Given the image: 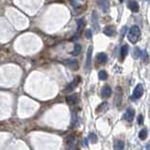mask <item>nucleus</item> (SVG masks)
Masks as SVG:
<instances>
[{
  "instance_id": "nucleus-4",
  "label": "nucleus",
  "mask_w": 150,
  "mask_h": 150,
  "mask_svg": "<svg viewBox=\"0 0 150 150\" xmlns=\"http://www.w3.org/2000/svg\"><path fill=\"white\" fill-rule=\"evenodd\" d=\"M134 116H135V110L132 108H128L126 111L125 115H124V118H125V120H127V122H132L134 119Z\"/></svg>"
},
{
  "instance_id": "nucleus-1",
  "label": "nucleus",
  "mask_w": 150,
  "mask_h": 150,
  "mask_svg": "<svg viewBox=\"0 0 150 150\" xmlns=\"http://www.w3.org/2000/svg\"><path fill=\"white\" fill-rule=\"evenodd\" d=\"M141 38V30L137 25H132L127 31V39L131 44H136Z\"/></svg>"
},
{
  "instance_id": "nucleus-26",
  "label": "nucleus",
  "mask_w": 150,
  "mask_h": 150,
  "mask_svg": "<svg viewBox=\"0 0 150 150\" xmlns=\"http://www.w3.org/2000/svg\"><path fill=\"white\" fill-rule=\"evenodd\" d=\"M144 122V116L143 115H139V117H138V123L140 124V125H142Z\"/></svg>"
},
{
  "instance_id": "nucleus-20",
  "label": "nucleus",
  "mask_w": 150,
  "mask_h": 150,
  "mask_svg": "<svg viewBox=\"0 0 150 150\" xmlns=\"http://www.w3.org/2000/svg\"><path fill=\"white\" fill-rule=\"evenodd\" d=\"M83 25H84L83 19H79L78 21V30H76V32H78V35H79V34H80V31H81V29H82Z\"/></svg>"
},
{
  "instance_id": "nucleus-14",
  "label": "nucleus",
  "mask_w": 150,
  "mask_h": 150,
  "mask_svg": "<svg viewBox=\"0 0 150 150\" xmlns=\"http://www.w3.org/2000/svg\"><path fill=\"white\" fill-rule=\"evenodd\" d=\"M76 99H78V97H76V95L68 96L66 97V103H67L68 105H74L75 103L76 102Z\"/></svg>"
},
{
  "instance_id": "nucleus-9",
  "label": "nucleus",
  "mask_w": 150,
  "mask_h": 150,
  "mask_svg": "<svg viewBox=\"0 0 150 150\" xmlns=\"http://www.w3.org/2000/svg\"><path fill=\"white\" fill-rule=\"evenodd\" d=\"M66 150H78V147L75 144V137L71 136L67 141V149Z\"/></svg>"
},
{
  "instance_id": "nucleus-5",
  "label": "nucleus",
  "mask_w": 150,
  "mask_h": 150,
  "mask_svg": "<svg viewBox=\"0 0 150 150\" xmlns=\"http://www.w3.org/2000/svg\"><path fill=\"white\" fill-rule=\"evenodd\" d=\"M92 54H93V46L90 45L88 51H87V59H86V69L89 71L90 68H91V64H92Z\"/></svg>"
},
{
  "instance_id": "nucleus-19",
  "label": "nucleus",
  "mask_w": 150,
  "mask_h": 150,
  "mask_svg": "<svg viewBox=\"0 0 150 150\" xmlns=\"http://www.w3.org/2000/svg\"><path fill=\"white\" fill-rule=\"evenodd\" d=\"M146 137H147V130L145 129V128H144V129H142V130L140 131L139 138L141 140H145V139H146Z\"/></svg>"
},
{
  "instance_id": "nucleus-15",
  "label": "nucleus",
  "mask_w": 150,
  "mask_h": 150,
  "mask_svg": "<svg viewBox=\"0 0 150 150\" xmlns=\"http://www.w3.org/2000/svg\"><path fill=\"white\" fill-rule=\"evenodd\" d=\"M97 61L100 63H106L107 61H108V57H107V55L105 53H100L97 56Z\"/></svg>"
},
{
  "instance_id": "nucleus-10",
  "label": "nucleus",
  "mask_w": 150,
  "mask_h": 150,
  "mask_svg": "<svg viewBox=\"0 0 150 150\" xmlns=\"http://www.w3.org/2000/svg\"><path fill=\"white\" fill-rule=\"evenodd\" d=\"M127 7L129 8L133 12H138L139 11V8H140L138 3H137L136 1H133V0H130V1H128Z\"/></svg>"
},
{
  "instance_id": "nucleus-6",
  "label": "nucleus",
  "mask_w": 150,
  "mask_h": 150,
  "mask_svg": "<svg viewBox=\"0 0 150 150\" xmlns=\"http://www.w3.org/2000/svg\"><path fill=\"white\" fill-rule=\"evenodd\" d=\"M92 23H93V28L96 31L99 30V23H98V16L96 11H93L92 13Z\"/></svg>"
},
{
  "instance_id": "nucleus-18",
  "label": "nucleus",
  "mask_w": 150,
  "mask_h": 150,
  "mask_svg": "<svg viewBox=\"0 0 150 150\" xmlns=\"http://www.w3.org/2000/svg\"><path fill=\"white\" fill-rule=\"evenodd\" d=\"M98 78H99L100 80H106L107 79H108V74H107L106 71L102 70L98 73Z\"/></svg>"
},
{
  "instance_id": "nucleus-13",
  "label": "nucleus",
  "mask_w": 150,
  "mask_h": 150,
  "mask_svg": "<svg viewBox=\"0 0 150 150\" xmlns=\"http://www.w3.org/2000/svg\"><path fill=\"white\" fill-rule=\"evenodd\" d=\"M114 31H115V29L112 25H108V27H106L104 28V34L107 36H109V37L112 36L114 34Z\"/></svg>"
},
{
  "instance_id": "nucleus-24",
  "label": "nucleus",
  "mask_w": 150,
  "mask_h": 150,
  "mask_svg": "<svg viewBox=\"0 0 150 150\" xmlns=\"http://www.w3.org/2000/svg\"><path fill=\"white\" fill-rule=\"evenodd\" d=\"M85 36H86L88 39H92V37H93V34H92V31L90 30V29H88V30L85 32Z\"/></svg>"
},
{
  "instance_id": "nucleus-23",
  "label": "nucleus",
  "mask_w": 150,
  "mask_h": 150,
  "mask_svg": "<svg viewBox=\"0 0 150 150\" xmlns=\"http://www.w3.org/2000/svg\"><path fill=\"white\" fill-rule=\"evenodd\" d=\"M133 55H134V58H139L141 56V51L139 48H134V51H133Z\"/></svg>"
},
{
  "instance_id": "nucleus-17",
  "label": "nucleus",
  "mask_w": 150,
  "mask_h": 150,
  "mask_svg": "<svg viewBox=\"0 0 150 150\" xmlns=\"http://www.w3.org/2000/svg\"><path fill=\"white\" fill-rule=\"evenodd\" d=\"M80 52H81V45H76L75 47H74V50H73V52H72V55L73 56H78L80 54Z\"/></svg>"
},
{
  "instance_id": "nucleus-7",
  "label": "nucleus",
  "mask_w": 150,
  "mask_h": 150,
  "mask_svg": "<svg viewBox=\"0 0 150 150\" xmlns=\"http://www.w3.org/2000/svg\"><path fill=\"white\" fill-rule=\"evenodd\" d=\"M64 65L66 67L70 68L72 70H78L79 68V63L76 59H69V61H65L64 62Z\"/></svg>"
},
{
  "instance_id": "nucleus-8",
  "label": "nucleus",
  "mask_w": 150,
  "mask_h": 150,
  "mask_svg": "<svg viewBox=\"0 0 150 150\" xmlns=\"http://www.w3.org/2000/svg\"><path fill=\"white\" fill-rule=\"evenodd\" d=\"M98 6L103 12H107L110 8V0H98Z\"/></svg>"
},
{
  "instance_id": "nucleus-22",
  "label": "nucleus",
  "mask_w": 150,
  "mask_h": 150,
  "mask_svg": "<svg viewBox=\"0 0 150 150\" xmlns=\"http://www.w3.org/2000/svg\"><path fill=\"white\" fill-rule=\"evenodd\" d=\"M107 107H108V104H107V103L106 102H104V103H102V104L99 106V107H98V109H97V111H103V110H104L106 108H107Z\"/></svg>"
},
{
  "instance_id": "nucleus-29",
  "label": "nucleus",
  "mask_w": 150,
  "mask_h": 150,
  "mask_svg": "<svg viewBox=\"0 0 150 150\" xmlns=\"http://www.w3.org/2000/svg\"><path fill=\"white\" fill-rule=\"evenodd\" d=\"M120 2H121V3H122V2H123V0H120Z\"/></svg>"
},
{
  "instance_id": "nucleus-2",
  "label": "nucleus",
  "mask_w": 150,
  "mask_h": 150,
  "mask_svg": "<svg viewBox=\"0 0 150 150\" xmlns=\"http://www.w3.org/2000/svg\"><path fill=\"white\" fill-rule=\"evenodd\" d=\"M144 93V87L142 84H138L135 87L134 91H133V95H132V98L133 99H139V98L142 97Z\"/></svg>"
},
{
  "instance_id": "nucleus-11",
  "label": "nucleus",
  "mask_w": 150,
  "mask_h": 150,
  "mask_svg": "<svg viewBox=\"0 0 150 150\" xmlns=\"http://www.w3.org/2000/svg\"><path fill=\"white\" fill-rule=\"evenodd\" d=\"M111 93H112V91H111V88L110 86H105L101 91V96H102V97L106 98V97L110 96Z\"/></svg>"
},
{
  "instance_id": "nucleus-27",
  "label": "nucleus",
  "mask_w": 150,
  "mask_h": 150,
  "mask_svg": "<svg viewBox=\"0 0 150 150\" xmlns=\"http://www.w3.org/2000/svg\"><path fill=\"white\" fill-rule=\"evenodd\" d=\"M126 30H127V28H126V27H124V28H123V32H122V34H121V37H122V38L124 37V34L126 33V32H125Z\"/></svg>"
},
{
  "instance_id": "nucleus-28",
  "label": "nucleus",
  "mask_w": 150,
  "mask_h": 150,
  "mask_svg": "<svg viewBox=\"0 0 150 150\" xmlns=\"http://www.w3.org/2000/svg\"><path fill=\"white\" fill-rule=\"evenodd\" d=\"M146 150H149V144H146Z\"/></svg>"
},
{
  "instance_id": "nucleus-16",
  "label": "nucleus",
  "mask_w": 150,
  "mask_h": 150,
  "mask_svg": "<svg viewBox=\"0 0 150 150\" xmlns=\"http://www.w3.org/2000/svg\"><path fill=\"white\" fill-rule=\"evenodd\" d=\"M127 54H128V46L127 45H125L121 47V58L125 59Z\"/></svg>"
},
{
  "instance_id": "nucleus-3",
  "label": "nucleus",
  "mask_w": 150,
  "mask_h": 150,
  "mask_svg": "<svg viewBox=\"0 0 150 150\" xmlns=\"http://www.w3.org/2000/svg\"><path fill=\"white\" fill-rule=\"evenodd\" d=\"M79 81H80V79H79V76H78L76 79H75L74 80L72 81L71 83H69L66 86V88L64 89V92L65 93H70V92H73L74 90L76 88V86L79 85Z\"/></svg>"
},
{
  "instance_id": "nucleus-21",
  "label": "nucleus",
  "mask_w": 150,
  "mask_h": 150,
  "mask_svg": "<svg viewBox=\"0 0 150 150\" xmlns=\"http://www.w3.org/2000/svg\"><path fill=\"white\" fill-rule=\"evenodd\" d=\"M89 139L91 140V142L93 143V144H96V142H97V137H96V135L93 133V132H91L90 133V135H89Z\"/></svg>"
},
{
  "instance_id": "nucleus-12",
  "label": "nucleus",
  "mask_w": 150,
  "mask_h": 150,
  "mask_svg": "<svg viewBox=\"0 0 150 150\" xmlns=\"http://www.w3.org/2000/svg\"><path fill=\"white\" fill-rule=\"evenodd\" d=\"M114 150H124V147H125V143L122 140H116L114 142Z\"/></svg>"
},
{
  "instance_id": "nucleus-25",
  "label": "nucleus",
  "mask_w": 150,
  "mask_h": 150,
  "mask_svg": "<svg viewBox=\"0 0 150 150\" xmlns=\"http://www.w3.org/2000/svg\"><path fill=\"white\" fill-rule=\"evenodd\" d=\"M76 120H78V116H76V112H73V119H72V124L75 125L76 123Z\"/></svg>"
}]
</instances>
